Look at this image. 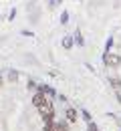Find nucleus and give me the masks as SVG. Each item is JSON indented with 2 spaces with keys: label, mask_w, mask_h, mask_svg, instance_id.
<instances>
[{
  "label": "nucleus",
  "mask_w": 121,
  "mask_h": 131,
  "mask_svg": "<svg viewBox=\"0 0 121 131\" xmlns=\"http://www.w3.org/2000/svg\"><path fill=\"white\" fill-rule=\"evenodd\" d=\"M105 65H109V67L121 65V57H117V54H107L105 57Z\"/></svg>",
  "instance_id": "7ed1b4c3"
},
{
  "label": "nucleus",
  "mask_w": 121,
  "mask_h": 131,
  "mask_svg": "<svg viewBox=\"0 0 121 131\" xmlns=\"http://www.w3.org/2000/svg\"><path fill=\"white\" fill-rule=\"evenodd\" d=\"M67 119H69V121H77V111H75V109H69V111H67Z\"/></svg>",
  "instance_id": "39448f33"
},
{
  "label": "nucleus",
  "mask_w": 121,
  "mask_h": 131,
  "mask_svg": "<svg viewBox=\"0 0 121 131\" xmlns=\"http://www.w3.org/2000/svg\"><path fill=\"white\" fill-rule=\"evenodd\" d=\"M32 103L36 105V109H42V107L51 105V101H49V97H47L45 93H36L35 97H32Z\"/></svg>",
  "instance_id": "f03ea898"
},
{
  "label": "nucleus",
  "mask_w": 121,
  "mask_h": 131,
  "mask_svg": "<svg viewBox=\"0 0 121 131\" xmlns=\"http://www.w3.org/2000/svg\"><path fill=\"white\" fill-rule=\"evenodd\" d=\"M38 111H40V117H42L45 125H52V121H54V111H52V105H47V107H42V109H38Z\"/></svg>",
  "instance_id": "f257e3e1"
},
{
  "label": "nucleus",
  "mask_w": 121,
  "mask_h": 131,
  "mask_svg": "<svg viewBox=\"0 0 121 131\" xmlns=\"http://www.w3.org/2000/svg\"><path fill=\"white\" fill-rule=\"evenodd\" d=\"M54 129H57V131H69V125H67L65 121H61V123L54 125Z\"/></svg>",
  "instance_id": "20e7f679"
},
{
  "label": "nucleus",
  "mask_w": 121,
  "mask_h": 131,
  "mask_svg": "<svg viewBox=\"0 0 121 131\" xmlns=\"http://www.w3.org/2000/svg\"><path fill=\"white\" fill-rule=\"evenodd\" d=\"M111 83H113V87H115V89H121V83H119V79H111Z\"/></svg>",
  "instance_id": "423d86ee"
}]
</instances>
